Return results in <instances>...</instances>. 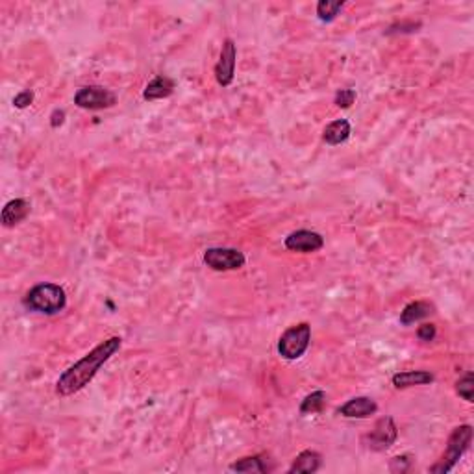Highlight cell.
I'll use <instances>...</instances> for the list:
<instances>
[{
	"label": "cell",
	"mask_w": 474,
	"mask_h": 474,
	"mask_svg": "<svg viewBox=\"0 0 474 474\" xmlns=\"http://www.w3.org/2000/svg\"><path fill=\"white\" fill-rule=\"evenodd\" d=\"M120 343H122L120 337H108V339H104L102 343L97 345L89 354L84 356L80 361H76L75 365H71L67 371L63 372L62 376L57 378V394H62V396H71V394L82 391L87 383L91 382L93 378L97 376V372L100 371V367L120 349Z\"/></svg>",
	"instance_id": "1"
},
{
	"label": "cell",
	"mask_w": 474,
	"mask_h": 474,
	"mask_svg": "<svg viewBox=\"0 0 474 474\" xmlns=\"http://www.w3.org/2000/svg\"><path fill=\"white\" fill-rule=\"evenodd\" d=\"M65 304H67V295L57 284H39L32 287L24 297V306L37 313L54 315L62 311Z\"/></svg>",
	"instance_id": "2"
},
{
	"label": "cell",
	"mask_w": 474,
	"mask_h": 474,
	"mask_svg": "<svg viewBox=\"0 0 474 474\" xmlns=\"http://www.w3.org/2000/svg\"><path fill=\"white\" fill-rule=\"evenodd\" d=\"M473 443V426L471 424H462L454 428V432L448 437V443H446V448L443 452V456L435 465L428 468L430 473L434 474H446L450 473L454 465H456L465 452L468 450V446Z\"/></svg>",
	"instance_id": "3"
},
{
	"label": "cell",
	"mask_w": 474,
	"mask_h": 474,
	"mask_svg": "<svg viewBox=\"0 0 474 474\" xmlns=\"http://www.w3.org/2000/svg\"><path fill=\"white\" fill-rule=\"evenodd\" d=\"M311 341V326L308 322H300L287 328L278 341V352L286 360H298L308 350Z\"/></svg>",
	"instance_id": "4"
},
{
	"label": "cell",
	"mask_w": 474,
	"mask_h": 474,
	"mask_svg": "<svg viewBox=\"0 0 474 474\" xmlns=\"http://www.w3.org/2000/svg\"><path fill=\"white\" fill-rule=\"evenodd\" d=\"M75 104L82 109H108L117 104V97L115 93L102 86H86L78 89L75 95Z\"/></svg>",
	"instance_id": "5"
},
{
	"label": "cell",
	"mask_w": 474,
	"mask_h": 474,
	"mask_svg": "<svg viewBox=\"0 0 474 474\" xmlns=\"http://www.w3.org/2000/svg\"><path fill=\"white\" fill-rule=\"evenodd\" d=\"M204 263L213 271H237L245 267V254L237 248H223V246H213L204 252Z\"/></svg>",
	"instance_id": "6"
},
{
	"label": "cell",
	"mask_w": 474,
	"mask_h": 474,
	"mask_svg": "<svg viewBox=\"0 0 474 474\" xmlns=\"http://www.w3.org/2000/svg\"><path fill=\"white\" fill-rule=\"evenodd\" d=\"M396 437H399V428H396L393 419L382 417L380 421H376L372 432L365 437V443L371 450L382 452L388 450L389 446L396 441Z\"/></svg>",
	"instance_id": "7"
},
{
	"label": "cell",
	"mask_w": 474,
	"mask_h": 474,
	"mask_svg": "<svg viewBox=\"0 0 474 474\" xmlns=\"http://www.w3.org/2000/svg\"><path fill=\"white\" fill-rule=\"evenodd\" d=\"M235 60H237V48L232 39H226L221 48V56L215 65V78L217 84L223 87H228L234 82L235 76Z\"/></svg>",
	"instance_id": "8"
},
{
	"label": "cell",
	"mask_w": 474,
	"mask_h": 474,
	"mask_svg": "<svg viewBox=\"0 0 474 474\" xmlns=\"http://www.w3.org/2000/svg\"><path fill=\"white\" fill-rule=\"evenodd\" d=\"M325 246V239L322 235L311 230H297L286 237V248L293 252H302V254H309V252H317Z\"/></svg>",
	"instance_id": "9"
},
{
	"label": "cell",
	"mask_w": 474,
	"mask_h": 474,
	"mask_svg": "<svg viewBox=\"0 0 474 474\" xmlns=\"http://www.w3.org/2000/svg\"><path fill=\"white\" fill-rule=\"evenodd\" d=\"M337 412L347 419H367L378 412V404L369 396H356L345 402Z\"/></svg>",
	"instance_id": "10"
},
{
	"label": "cell",
	"mask_w": 474,
	"mask_h": 474,
	"mask_svg": "<svg viewBox=\"0 0 474 474\" xmlns=\"http://www.w3.org/2000/svg\"><path fill=\"white\" fill-rule=\"evenodd\" d=\"M30 202L26 199H13L2 208V224L6 228H12L15 224L23 223L28 217Z\"/></svg>",
	"instance_id": "11"
},
{
	"label": "cell",
	"mask_w": 474,
	"mask_h": 474,
	"mask_svg": "<svg viewBox=\"0 0 474 474\" xmlns=\"http://www.w3.org/2000/svg\"><path fill=\"white\" fill-rule=\"evenodd\" d=\"M435 378L430 371H404L396 372L393 376V385L396 389H408L413 388V385H426V383H432Z\"/></svg>",
	"instance_id": "12"
},
{
	"label": "cell",
	"mask_w": 474,
	"mask_h": 474,
	"mask_svg": "<svg viewBox=\"0 0 474 474\" xmlns=\"http://www.w3.org/2000/svg\"><path fill=\"white\" fill-rule=\"evenodd\" d=\"M320 454L319 452L315 450H304L300 452L297 457H295V462H293V465L289 467V471L287 473L289 474H311V473H317L320 468Z\"/></svg>",
	"instance_id": "13"
},
{
	"label": "cell",
	"mask_w": 474,
	"mask_h": 474,
	"mask_svg": "<svg viewBox=\"0 0 474 474\" xmlns=\"http://www.w3.org/2000/svg\"><path fill=\"white\" fill-rule=\"evenodd\" d=\"M174 93V82L169 76H156L154 80L149 82L145 87L143 98L145 100H160V98L171 97Z\"/></svg>",
	"instance_id": "14"
},
{
	"label": "cell",
	"mask_w": 474,
	"mask_h": 474,
	"mask_svg": "<svg viewBox=\"0 0 474 474\" xmlns=\"http://www.w3.org/2000/svg\"><path fill=\"white\" fill-rule=\"evenodd\" d=\"M350 138V122L347 119H337L326 126L322 139L328 145H341Z\"/></svg>",
	"instance_id": "15"
},
{
	"label": "cell",
	"mask_w": 474,
	"mask_h": 474,
	"mask_svg": "<svg viewBox=\"0 0 474 474\" xmlns=\"http://www.w3.org/2000/svg\"><path fill=\"white\" fill-rule=\"evenodd\" d=\"M430 313H434V306L430 302H424V300H417V302L408 304L402 313H400V322L402 325H413L421 319H426Z\"/></svg>",
	"instance_id": "16"
},
{
	"label": "cell",
	"mask_w": 474,
	"mask_h": 474,
	"mask_svg": "<svg viewBox=\"0 0 474 474\" xmlns=\"http://www.w3.org/2000/svg\"><path fill=\"white\" fill-rule=\"evenodd\" d=\"M268 457L265 454H257V456L252 457H243L239 462H235L230 465V471H235V473H259L265 474L271 471V467L267 465Z\"/></svg>",
	"instance_id": "17"
},
{
	"label": "cell",
	"mask_w": 474,
	"mask_h": 474,
	"mask_svg": "<svg viewBox=\"0 0 474 474\" xmlns=\"http://www.w3.org/2000/svg\"><path fill=\"white\" fill-rule=\"evenodd\" d=\"M345 2L337 0V2H331V0H320L317 4V15L322 23H331L334 19L339 15V12L343 10Z\"/></svg>",
	"instance_id": "18"
},
{
	"label": "cell",
	"mask_w": 474,
	"mask_h": 474,
	"mask_svg": "<svg viewBox=\"0 0 474 474\" xmlns=\"http://www.w3.org/2000/svg\"><path fill=\"white\" fill-rule=\"evenodd\" d=\"M326 404V393L325 391H313L308 394L300 404V413H320Z\"/></svg>",
	"instance_id": "19"
},
{
	"label": "cell",
	"mask_w": 474,
	"mask_h": 474,
	"mask_svg": "<svg viewBox=\"0 0 474 474\" xmlns=\"http://www.w3.org/2000/svg\"><path fill=\"white\" fill-rule=\"evenodd\" d=\"M456 393L467 402H473L474 399V374L471 371L463 378H459L456 383Z\"/></svg>",
	"instance_id": "20"
},
{
	"label": "cell",
	"mask_w": 474,
	"mask_h": 474,
	"mask_svg": "<svg viewBox=\"0 0 474 474\" xmlns=\"http://www.w3.org/2000/svg\"><path fill=\"white\" fill-rule=\"evenodd\" d=\"M356 100V91L354 89H339L336 95V106L337 108H350Z\"/></svg>",
	"instance_id": "21"
},
{
	"label": "cell",
	"mask_w": 474,
	"mask_h": 474,
	"mask_svg": "<svg viewBox=\"0 0 474 474\" xmlns=\"http://www.w3.org/2000/svg\"><path fill=\"white\" fill-rule=\"evenodd\" d=\"M32 102H34V93L32 91H21L19 95H15V98H13V106L19 109L28 108Z\"/></svg>",
	"instance_id": "22"
},
{
	"label": "cell",
	"mask_w": 474,
	"mask_h": 474,
	"mask_svg": "<svg viewBox=\"0 0 474 474\" xmlns=\"http://www.w3.org/2000/svg\"><path fill=\"white\" fill-rule=\"evenodd\" d=\"M435 334H437L435 325H423V326H419V330H417V337L421 339V341H434Z\"/></svg>",
	"instance_id": "23"
},
{
	"label": "cell",
	"mask_w": 474,
	"mask_h": 474,
	"mask_svg": "<svg viewBox=\"0 0 474 474\" xmlns=\"http://www.w3.org/2000/svg\"><path fill=\"white\" fill-rule=\"evenodd\" d=\"M65 122V111L63 109H54L51 115V126L52 128H57Z\"/></svg>",
	"instance_id": "24"
}]
</instances>
